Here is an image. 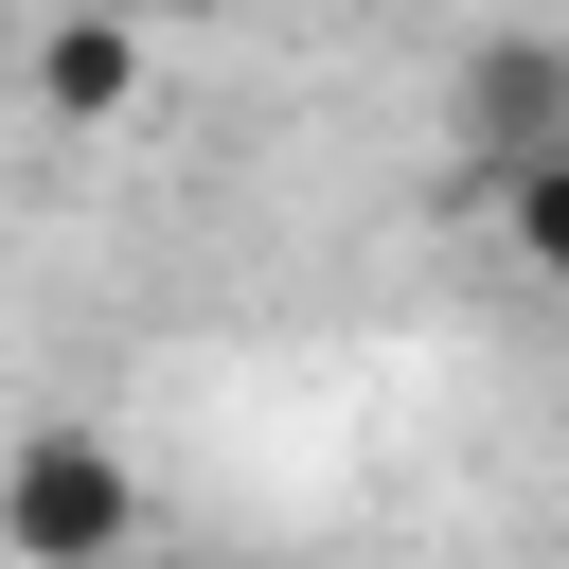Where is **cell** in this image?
I'll use <instances>...</instances> for the list:
<instances>
[{
	"label": "cell",
	"mask_w": 569,
	"mask_h": 569,
	"mask_svg": "<svg viewBox=\"0 0 569 569\" xmlns=\"http://www.w3.org/2000/svg\"><path fill=\"white\" fill-rule=\"evenodd\" d=\"M142 533H160V480L89 409H36L0 445V569H142Z\"/></svg>",
	"instance_id": "cell-1"
},
{
	"label": "cell",
	"mask_w": 569,
	"mask_h": 569,
	"mask_svg": "<svg viewBox=\"0 0 569 569\" xmlns=\"http://www.w3.org/2000/svg\"><path fill=\"white\" fill-rule=\"evenodd\" d=\"M445 142H462L480 196H498L516 160H551V142H569V36H551V18L462 36V71H445Z\"/></svg>",
	"instance_id": "cell-2"
},
{
	"label": "cell",
	"mask_w": 569,
	"mask_h": 569,
	"mask_svg": "<svg viewBox=\"0 0 569 569\" xmlns=\"http://www.w3.org/2000/svg\"><path fill=\"white\" fill-rule=\"evenodd\" d=\"M124 107H142V18H124V0H71V18L36 36V124L89 142V124H124Z\"/></svg>",
	"instance_id": "cell-3"
},
{
	"label": "cell",
	"mask_w": 569,
	"mask_h": 569,
	"mask_svg": "<svg viewBox=\"0 0 569 569\" xmlns=\"http://www.w3.org/2000/svg\"><path fill=\"white\" fill-rule=\"evenodd\" d=\"M498 231H516V267H533V284H569V142L498 178Z\"/></svg>",
	"instance_id": "cell-4"
},
{
	"label": "cell",
	"mask_w": 569,
	"mask_h": 569,
	"mask_svg": "<svg viewBox=\"0 0 569 569\" xmlns=\"http://www.w3.org/2000/svg\"><path fill=\"white\" fill-rule=\"evenodd\" d=\"M124 18H196V0H124Z\"/></svg>",
	"instance_id": "cell-5"
}]
</instances>
